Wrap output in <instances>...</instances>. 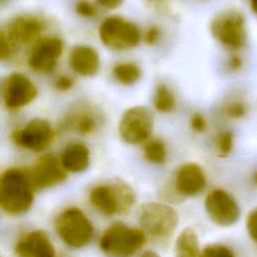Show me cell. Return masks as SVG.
<instances>
[{
  "label": "cell",
  "instance_id": "1",
  "mask_svg": "<svg viewBox=\"0 0 257 257\" xmlns=\"http://www.w3.org/2000/svg\"><path fill=\"white\" fill-rule=\"evenodd\" d=\"M34 187L27 169L11 168L0 177V207L8 214L28 211L34 199Z\"/></svg>",
  "mask_w": 257,
  "mask_h": 257
},
{
  "label": "cell",
  "instance_id": "2",
  "mask_svg": "<svg viewBox=\"0 0 257 257\" xmlns=\"http://www.w3.org/2000/svg\"><path fill=\"white\" fill-rule=\"evenodd\" d=\"M55 230L63 243L75 249L86 246L93 236L92 223L77 207L66 208L57 216Z\"/></svg>",
  "mask_w": 257,
  "mask_h": 257
},
{
  "label": "cell",
  "instance_id": "3",
  "mask_svg": "<svg viewBox=\"0 0 257 257\" xmlns=\"http://www.w3.org/2000/svg\"><path fill=\"white\" fill-rule=\"evenodd\" d=\"M146 243V234L142 229L130 228L122 223L109 226L99 239L102 252L114 257H128Z\"/></svg>",
  "mask_w": 257,
  "mask_h": 257
},
{
  "label": "cell",
  "instance_id": "4",
  "mask_svg": "<svg viewBox=\"0 0 257 257\" xmlns=\"http://www.w3.org/2000/svg\"><path fill=\"white\" fill-rule=\"evenodd\" d=\"M139 220L145 234L155 239H167L176 230L179 222L177 212L162 203H146L139 212Z\"/></svg>",
  "mask_w": 257,
  "mask_h": 257
},
{
  "label": "cell",
  "instance_id": "5",
  "mask_svg": "<svg viewBox=\"0 0 257 257\" xmlns=\"http://www.w3.org/2000/svg\"><path fill=\"white\" fill-rule=\"evenodd\" d=\"M101 42L113 50H125L136 47L141 41L139 27L119 16L105 18L98 29Z\"/></svg>",
  "mask_w": 257,
  "mask_h": 257
},
{
  "label": "cell",
  "instance_id": "6",
  "mask_svg": "<svg viewBox=\"0 0 257 257\" xmlns=\"http://www.w3.org/2000/svg\"><path fill=\"white\" fill-rule=\"evenodd\" d=\"M211 31L221 44L238 49L244 45L246 38L245 19L238 11L221 12L212 19Z\"/></svg>",
  "mask_w": 257,
  "mask_h": 257
},
{
  "label": "cell",
  "instance_id": "7",
  "mask_svg": "<svg viewBox=\"0 0 257 257\" xmlns=\"http://www.w3.org/2000/svg\"><path fill=\"white\" fill-rule=\"evenodd\" d=\"M153 114L146 106L138 105L127 108L119 121L120 138L131 145H139L149 140L153 131Z\"/></svg>",
  "mask_w": 257,
  "mask_h": 257
},
{
  "label": "cell",
  "instance_id": "8",
  "mask_svg": "<svg viewBox=\"0 0 257 257\" xmlns=\"http://www.w3.org/2000/svg\"><path fill=\"white\" fill-rule=\"evenodd\" d=\"M13 142L26 150L42 152L49 147L54 138V132L48 121L41 118L31 119L20 130L11 135Z\"/></svg>",
  "mask_w": 257,
  "mask_h": 257
},
{
  "label": "cell",
  "instance_id": "9",
  "mask_svg": "<svg viewBox=\"0 0 257 257\" xmlns=\"http://www.w3.org/2000/svg\"><path fill=\"white\" fill-rule=\"evenodd\" d=\"M205 208L212 221L220 226L232 225L240 217L236 200L222 189H215L208 193Z\"/></svg>",
  "mask_w": 257,
  "mask_h": 257
},
{
  "label": "cell",
  "instance_id": "10",
  "mask_svg": "<svg viewBox=\"0 0 257 257\" xmlns=\"http://www.w3.org/2000/svg\"><path fill=\"white\" fill-rule=\"evenodd\" d=\"M37 94L33 82L22 73H12L3 83V99L6 107L18 109L31 102Z\"/></svg>",
  "mask_w": 257,
  "mask_h": 257
},
{
  "label": "cell",
  "instance_id": "11",
  "mask_svg": "<svg viewBox=\"0 0 257 257\" xmlns=\"http://www.w3.org/2000/svg\"><path fill=\"white\" fill-rule=\"evenodd\" d=\"M63 49L62 41L57 37H44L36 41L30 55L28 64L31 69L39 72L52 71Z\"/></svg>",
  "mask_w": 257,
  "mask_h": 257
},
{
  "label": "cell",
  "instance_id": "12",
  "mask_svg": "<svg viewBox=\"0 0 257 257\" xmlns=\"http://www.w3.org/2000/svg\"><path fill=\"white\" fill-rule=\"evenodd\" d=\"M34 189H45L61 183L66 177L61 162L52 154L40 157L29 170Z\"/></svg>",
  "mask_w": 257,
  "mask_h": 257
},
{
  "label": "cell",
  "instance_id": "13",
  "mask_svg": "<svg viewBox=\"0 0 257 257\" xmlns=\"http://www.w3.org/2000/svg\"><path fill=\"white\" fill-rule=\"evenodd\" d=\"M15 252L19 257H55L53 244L47 234L40 230L32 231L20 239Z\"/></svg>",
  "mask_w": 257,
  "mask_h": 257
},
{
  "label": "cell",
  "instance_id": "14",
  "mask_svg": "<svg viewBox=\"0 0 257 257\" xmlns=\"http://www.w3.org/2000/svg\"><path fill=\"white\" fill-rule=\"evenodd\" d=\"M176 190L184 196H196L206 186V177L202 168L194 163L185 164L177 172Z\"/></svg>",
  "mask_w": 257,
  "mask_h": 257
},
{
  "label": "cell",
  "instance_id": "15",
  "mask_svg": "<svg viewBox=\"0 0 257 257\" xmlns=\"http://www.w3.org/2000/svg\"><path fill=\"white\" fill-rule=\"evenodd\" d=\"M68 62L76 73L82 76H92L99 68V55L91 46L77 45L72 48Z\"/></svg>",
  "mask_w": 257,
  "mask_h": 257
},
{
  "label": "cell",
  "instance_id": "16",
  "mask_svg": "<svg viewBox=\"0 0 257 257\" xmlns=\"http://www.w3.org/2000/svg\"><path fill=\"white\" fill-rule=\"evenodd\" d=\"M42 32L41 22L34 17L21 16L15 18L8 26V37L10 40L21 44L35 42Z\"/></svg>",
  "mask_w": 257,
  "mask_h": 257
},
{
  "label": "cell",
  "instance_id": "17",
  "mask_svg": "<svg viewBox=\"0 0 257 257\" xmlns=\"http://www.w3.org/2000/svg\"><path fill=\"white\" fill-rule=\"evenodd\" d=\"M66 172L80 173L89 165V150L81 143L68 144L59 158Z\"/></svg>",
  "mask_w": 257,
  "mask_h": 257
},
{
  "label": "cell",
  "instance_id": "18",
  "mask_svg": "<svg viewBox=\"0 0 257 257\" xmlns=\"http://www.w3.org/2000/svg\"><path fill=\"white\" fill-rule=\"evenodd\" d=\"M89 202L96 211L104 216L118 213L116 194L112 185L95 186L89 193Z\"/></svg>",
  "mask_w": 257,
  "mask_h": 257
},
{
  "label": "cell",
  "instance_id": "19",
  "mask_svg": "<svg viewBox=\"0 0 257 257\" xmlns=\"http://www.w3.org/2000/svg\"><path fill=\"white\" fill-rule=\"evenodd\" d=\"M176 257H201L199 241L196 232L185 228L176 241Z\"/></svg>",
  "mask_w": 257,
  "mask_h": 257
},
{
  "label": "cell",
  "instance_id": "20",
  "mask_svg": "<svg viewBox=\"0 0 257 257\" xmlns=\"http://www.w3.org/2000/svg\"><path fill=\"white\" fill-rule=\"evenodd\" d=\"M112 74L117 82L131 85L140 79L141 69L134 62H120L113 67Z\"/></svg>",
  "mask_w": 257,
  "mask_h": 257
},
{
  "label": "cell",
  "instance_id": "21",
  "mask_svg": "<svg viewBox=\"0 0 257 257\" xmlns=\"http://www.w3.org/2000/svg\"><path fill=\"white\" fill-rule=\"evenodd\" d=\"M154 106L160 112H171L176 106V99L173 92L165 84H159L154 95Z\"/></svg>",
  "mask_w": 257,
  "mask_h": 257
},
{
  "label": "cell",
  "instance_id": "22",
  "mask_svg": "<svg viewBox=\"0 0 257 257\" xmlns=\"http://www.w3.org/2000/svg\"><path fill=\"white\" fill-rule=\"evenodd\" d=\"M112 186L114 188L116 198H117L118 213L119 214L127 213L135 203V194L133 189L125 183L119 182V181L115 182Z\"/></svg>",
  "mask_w": 257,
  "mask_h": 257
},
{
  "label": "cell",
  "instance_id": "23",
  "mask_svg": "<svg viewBox=\"0 0 257 257\" xmlns=\"http://www.w3.org/2000/svg\"><path fill=\"white\" fill-rule=\"evenodd\" d=\"M144 154L150 163L156 165L164 164L167 157L166 145L158 139L148 140L144 148Z\"/></svg>",
  "mask_w": 257,
  "mask_h": 257
},
{
  "label": "cell",
  "instance_id": "24",
  "mask_svg": "<svg viewBox=\"0 0 257 257\" xmlns=\"http://www.w3.org/2000/svg\"><path fill=\"white\" fill-rule=\"evenodd\" d=\"M70 125L79 134L88 135L95 130L96 120L92 113L88 111H82L72 117Z\"/></svg>",
  "mask_w": 257,
  "mask_h": 257
},
{
  "label": "cell",
  "instance_id": "25",
  "mask_svg": "<svg viewBox=\"0 0 257 257\" xmlns=\"http://www.w3.org/2000/svg\"><path fill=\"white\" fill-rule=\"evenodd\" d=\"M201 257H235V255L230 248L224 245L211 244L203 249Z\"/></svg>",
  "mask_w": 257,
  "mask_h": 257
},
{
  "label": "cell",
  "instance_id": "26",
  "mask_svg": "<svg viewBox=\"0 0 257 257\" xmlns=\"http://www.w3.org/2000/svg\"><path fill=\"white\" fill-rule=\"evenodd\" d=\"M217 151L220 156H227L233 148V136L230 132L225 131L218 135L216 140Z\"/></svg>",
  "mask_w": 257,
  "mask_h": 257
},
{
  "label": "cell",
  "instance_id": "27",
  "mask_svg": "<svg viewBox=\"0 0 257 257\" xmlns=\"http://www.w3.org/2000/svg\"><path fill=\"white\" fill-rule=\"evenodd\" d=\"M225 113L232 118H240L246 114L247 106L243 101L235 100L229 102L225 106Z\"/></svg>",
  "mask_w": 257,
  "mask_h": 257
},
{
  "label": "cell",
  "instance_id": "28",
  "mask_svg": "<svg viewBox=\"0 0 257 257\" xmlns=\"http://www.w3.org/2000/svg\"><path fill=\"white\" fill-rule=\"evenodd\" d=\"M75 11L77 12V14L83 17H93L96 14L94 6L86 0L78 1L75 5Z\"/></svg>",
  "mask_w": 257,
  "mask_h": 257
},
{
  "label": "cell",
  "instance_id": "29",
  "mask_svg": "<svg viewBox=\"0 0 257 257\" xmlns=\"http://www.w3.org/2000/svg\"><path fill=\"white\" fill-rule=\"evenodd\" d=\"M247 230L251 239L257 243V208L253 209L248 215Z\"/></svg>",
  "mask_w": 257,
  "mask_h": 257
},
{
  "label": "cell",
  "instance_id": "30",
  "mask_svg": "<svg viewBox=\"0 0 257 257\" xmlns=\"http://www.w3.org/2000/svg\"><path fill=\"white\" fill-rule=\"evenodd\" d=\"M11 53L10 38L8 35L0 30V60H4L9 57Z\"/></svg>",
  "mask_w": 257,
  "mask_h": 257
},
{
  "label": "cell",
  "instance_id": "31",
  "mask_svg": "<svg viewBox=\"0 0 257 257\" xmlns=\"http://www.w3.org/2000/svg\"><path fill=\"white\" fill-rule=\"evenodd\" d=\"M191 126L195 132L201 133L206 128V119L201 113H194L191 117Z\"/></svg>",
  "mask_w": 257,
  "mask_h": 257
},
{
  "label": "cell",
  "instance_id": "32",
  "mask_svg": "<svg viewBox=\"0 0 257 257\" xmlns=\"http://www.w3.org/2000/svg\"><path fill=\"white\" fill-rule=\"evenodd\" d=\"M160 36H161V33L159 28L156 26H152L147 30L144 39L148 45H154L156 44V42H158Z\"/></svg>",
  "mask_w": 257,
  "mask_h": 257
},
{
  "label": "cell",
  "instance_id": "33",
  "mask_svg": "<svg viewBox=\"0 0 257 257\" xmlns=\"http://www.w3.org/2000/svg\"><path fill=\"white\" fill-rule=\"evenodd\" d=\"M72 85H73V79L66 75H60L55 80V87L61 91L68 90L69 88L72 87Z\"/></svg>",
  "mask_w": 257,
  "mask_h": 257
},
{
  "label": "cell",
  "instance_id": "34",
  "mask_svg": "<svg viewBox=\"0 0 257 257\" xmlns=\"http://www.w3.org/2000/svg\"><path fill=\"white\" fill-rule=\"evenodd\" d=\"M96 1L99 5L107 9L117 8L123 2V0H96Z\"/></svg>",
  "mask_w": 257,
  "mask_h": 257
},
{
  "label": "cell",
  "instance_id": "35",
  "mask_svg": "<svg viewBox=\"0 0 257 257\" xmlns=\"http://www.w3.org/2000/svg\"><path fill=\"white\" fill-rule=\"evenodd\" d=\"M241 65V60L237 56H234L230 59V66L232 69H238Z\"/></svg>",
  "mask_w": 257,
  "mask_h": 257
},
{
  "label": "cell",
  "instance_id": "36",
  "mask_svg": "<svg viewBox=\"0 0 257 257\" xmlns=\"http://www.w3.org/2000/svg\"><path fill=\"white\" fill-rule=\"evenodd\" d=\"M141 257H160L156 252H153V251H147L145 252Z\"/></svg>",
  "mask_w": 257,
  "mask_h": 257
},
{
  "label": "cell",
  "instance_id": "37",
  "mask_svg": "<svg viewBox=\"0 0 257 257\" xmlns=\"http://www.w3.org/2000/svg\"><path fill=\"white\" fill-rule=\"evenodd\" d=\"M250 6L252 11L257 14V0H250Z\"/></svg>",
  "mask_w": 257,
  "mask_h": 257
},
{
  "label": "cell",
  "instance_id": "38",
  "mask_svg": "<svg viewBox=\"0 0 257 257\" xmlns=\"http://www.w3.org/2000/svg\"><path fill=\"white\" fill-rule=\"evenodd\" d=\"M256 181H257V176H256Z\"/></svg>",
  "mask_w": 257,
  "mask_h": 257
},
{
  "label": "cell",
  "instance_id": "39",
  "mask_svg": "<svg viewBox=\"0 0 257 257\" xmlns=\"http://www.w3.org/2000/svg\"><path fill=\"white\" fill-rule=\"evenodd\" d=\"M151 1H152V0H151Z\"/></svg>",
  "mask_w": 257,
  "mask_h": 257
}]
</instances>
